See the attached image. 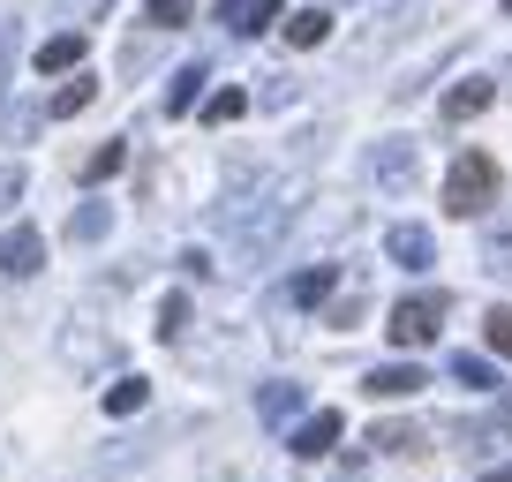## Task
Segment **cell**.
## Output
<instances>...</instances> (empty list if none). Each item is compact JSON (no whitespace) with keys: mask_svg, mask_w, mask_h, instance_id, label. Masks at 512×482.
<instances>
[{"mask_svg":"<svg viewBox=\"0 0 512 482\" xmlns=\"http://www.w3.org/2000/svg\"><path fill=\"white\" fill-rule=\"evenodd\" d=\"M324 38H332V16H324V8H294L287 16V46H324Z\"/></svg>","mask_w":512,"mask_h":482,"instance_id":"11","label":"cell"},{"mask_svg":"<svg viewBox=\"0 0 512 482\" xmlns=\"http://www.w3.org/2000/svg\"><path fill=\"white\" fill-rule=\"evenodd\" d=\"M332 287H339V264H309V272L294 279V302L317 309V302H332Z\"/></svg>","mask_w":512,"mask_h":482,"instance_id":"10","label":"cell"},{"mask_svg":"<svg viewBox=\"0 0 512 482\" xmlns=\"http://www.w3.org/2000/svg\"><path fill=\"white\" fill-rule=\"evenodd\" d=\"M369 174H377V189L407 196V189H415V144H377V151H369Z\"/></svg>","mask_w":512,"mask_h":482,"instance_id":"3","label":"cell"},{"mask_svg":"<svg viewBox=\"0 0 512 482\" xmlns=\"http://www.w3.org/2000/svg\"><path fill=\"white\" fill-rule=\"evenodd\" d=\"M422 385H430V377H422L415 362H384V370H369V377H362L369 400H415Z\"/></svg>","mask_w":512,"mask_h":482,"instance_id":"4","label":"cell"},{"mask_svg":"<svg viewBox=\"0 0 512 482\" xmlns=\"http://www.w3.org/2000/svg\"><path fill=\"white\" fill-rule=\"evenodd\" d=\"M106 226H113V211H106V204H83L76 219H68V241H98Z\"/></svg>","mask_w":512,"mask_h":482,"instance_id":"21","label":"cell"},{"mask_svg":"<svg viewBox=\"0 0 512 482\" xmlns=\"http://www.w3.org/2000/svg\"><path fill=\"white\" fill-rule=\"evenodd\" d=\"M91 98H98V76H83V68H76V83H61V91H53V121H68V113H83V106H91Z\"/></svg>","mask_w":512,"mask_h":482,"instance_id":"12","label":"cell"},{"mask_svg":"<svg viewBox=\"0 0 512 482\" xmlns=\"http://www.w3.org/2000/svg\"><path fill=\"white\" fill-rule=\"evenodd\" d=\"M189 332V294H166L159 302V339H181Z\"/></svg>","mask_w":512,"mask_h":482,"instance_id":"23","label":"cell"},{"mask_svg":"<svg viewBox=\"0 0 512 482\" xmlns=\"http://www.w3.org/2000/svg\"><path fill=\"white\" fill-rule=\"evenodd\" d=\"M362 309H369V294H362V287H347V294H339L332 309H324V324H332V332H347V324L362 317Z\"/></svg>","mask_w":512,"mask_h":482,"instance_id":"22","label":"cell"},{"mask_svg":"<svg viewBox=\"0 0 512 482\" xmlns=\"http://www.w3.org/2000/svg\"><path fill=\"white\" fill-rule=\"evenodd\" d=\"M369 445H377V452H422V430H415V422H377Z\"/></svg>","mask_w":512,"mask_h":482,"instance_id":"17","label":"cell"},{"mask_svg":"<svg viewBox=\"0 0 512 482\" xmlns=\"http://www.w3.org/2000/svg\"><path fill=\"white\" fill-rule=\"evenodd\" d=\"M144 400H151L144 377H121V385H106V415H144Z\"/></svg>","mask_w":512,"mask_h":482,"instance_id":"15","label":"cell"},{"mask_svg":"<svg viewBox=\"0 0 512 482\" xmlns=\"http://www.w3.org/2000/svg\"><path fill=\"white\" fill-rule=\"evenodd\" d=\"M490 83H482V76H467V83H452V91H445V121H475V113L482 106H490Z\"/></svg>","mask_w":512,"mask_h":482,"instance_id":"9","label":"cell"},{"mask_svg":"<svg viewBox=\"0 0 512 482\" xmlns=\"http://www.w3.org/2000/svg\"><path fill=\"white\" fill-rule=\"evenodd\" d=\"M384 332L400 339V347H430L437 332H445V294H407V302H392V324Z\"/></svg>","mask_w":512,"mask_h":482,"instance_id":"2","label":"cell"},{"mask_svg":"<svg viewBox=\"0 0 512 482\" xmlns=\"http://www.w3.org/2000/svg\"><path fill=\"white\" fill-rule=\"evenodd\" d=\"M121 166H128V144H98L91 159H83V181H113Z\"/></svg>","mask_w":512,"mask_h":482,"instance_id":"19","label":"cell"},{"mask_svg":"<svg viewBox=\"0 0 512 482\" xmlns=\"http://www.w3.org/2000/svg\"><path fill=\"white\" fill-rule=\"evenodd\" d=\"M241 8H249V0H219V23H241Z\"/></svg>","mask_w":512,"mask_h":482,"instance_id":"27","label":"cell"},{"mask_svg":"<svg viewBox=\"0 0 512 482\" xmlns=\"http://www.w3.org/2000/svg\"><path fill=\"white\" fill-rule=\"evenodd\" d=\"M339 482H362V460H347V467H339Z\"/></svg>","mask_w":512,"mask_h":482,"instance_id":"28","label":"cell"},{"mask_svg":"<svg viewBox=\"0 0 512 482\" xmlns=\"http://www.w3.org/2000/svg\"><path fill=\"white\" fill-rule=\"evenodd\" d=\"M144 16H151V31H181V23H189V0H144Z\"/></svg>","mask_w":512,"mask_h":482,"instance_id":"24","label":"cell"},{"mask_svg":"<svg viewBox=\"0 0 512 482\" xmlns=\"http://www.w3.org/2000/svg\"><path fill=\"white\" fill-rule=\"evenodd\" d=\"M384 249H392V264H407V272H422V264L437 257L430 226H415V219H400V226H392V234H384Z\"/></svg>","mask_w":512,"mask_h":482,"instance_id":"7","label":"cell"},{"mask_svg":"<svg viewBox=\"0 0 512 482\" xmlns=\"http://www.w3.org/2000/svg\"><path fill=\"white\" fill-rule=\"evenodd\" d=\"M490 204H497V159L490 151H460L445 174V211L452 219H482Z\"/></svg>","mask_w":512,"mask_h":482,"instance_id":"1","label":"cell"},{"mask_svg":"<svg viewBox=\"0 0 512 482\" xmlns=\"http://www.w3.org/2000/svg\"><path fill=\"white\" fill-rule=\"evenodd\" d=\"M452 385H467V392H490V385H497L490 354H452Z\"/></svg>","mask_w":512,"mask_h":482,"instance_id":"14","label":"cell"},{"mask_svg":"<svg viewBox=\"0 0 512 482\" xmlns=\"http://www.w3.org/2000/svg\"><path fill=\"white\" fill-rule=\"evenodd\" d=\"M279 16H287V0H249V8H241V23H234V31H241V38H256V31H272Z\"/></svg>","mask_w":512,"mask_h":482,"instance_id":"18","label":"cell"},{"mask_svg":"<svg viewBox=\"0 0 512 482\" xmlns=\"http://www.w3.org/2000/svg\"><path fill=\"white\" fill-rule=\"evenodd\" d=\"M241 113H249V91H234V83L204 98V121H211V129H226V121H241Z\"/></svg>","mask_w":512,"mask_h":482,"instance_id":"16","label":"cell"},{"mask_svg":"<svg viewBox=\"0 0 512 482\" xmlns=\"http://www.w3.org/2000/svg\"><path fill=\"white\" fill-rule=\"evenodd\" d=\"M505 16H512V0H505Z\"/></svg>","mask_w":512,"mask_h":482,"instance_id":"30","label":"cell"},{"mask_svg":"<svg viewBox=\"0 0 512 482\" xmlns=\"http://www.w3.org/2000/svg\"><path fill=\"white\" fill-rule=\"evenodd\" d=\"M256 415H264V422L302 415V385H264V392H256Z\"/></svg>","mask_w":512,"mask_h":482,"instance_id":"13","label":"cell"},{"mask_svg":"<svg viewBox=\"0 0 512 482\" xmlns=\"http://www.w3.org/2000/svg\"><path fill=\"white\" fill-rule=\"evenodd\" d=\"M23 181H31V174H23L16 159L0 166V211H16V204H23Z\"/></svg>","mask_w":512,"mask_h":482,"instance_id":"26","label":"cell"},{"mask_svg":"<svg viewBox=\"0 0 512 482\" xmlns=\"http://www.w3.org/2000/svg\"><path fill=\"white\" fill-rule=\"evenodd\" d=\"M38 264H46V234H38V226H16V234H0V272H38Z\"/></svg>","mask_w":512,"mask_h":482,"instance_id":"6","label":"cell"},{"mask_svg":"<svg viewBox=\"0 0 512 482\" xmlns=\"http://www.w3.org/2000/svg\"><path fill=\"white\" fill-rule=\"evenodd\" d=\"M339 430H347V415H332V407H317V415H309V422H302V430H294V437H287V445H294V452H302V460H324V452H332V445H339Z\"/></svg>","mask_w":512,"mask_h":482,"instance_id":"5","label":"cell"},{"mask_svg":"<svg viewBox=\"0 0 512 482\" xmlns=\"http://www.w3.org/2000/svg\"><path fill=\"white\" fill-rule=\"evenodd\" d=\"M482 339H490V354L512 362V309H490V317H482Z\"/></svg>","mask_w":512,"mask_h":482,"instance_id":"25","label":"cell"},{"mask_svg":"<svg viewBox=\"0 0 512 482\" xmlns=\"http://www.w3.org/2000/svg\"><path fill=\"white\" fill-rule=\"evenodd\" d=\"M482 482H512V467H497V475H482Z\"/></svg>","mask_w":512,"mask_h":482,"instance_id":"29","label":"cell"},{"mask_svg":"<svg viewBox=\"0 0 512 482\" xmlns=\"http://www.w3.org/2000/svg\"><path fill=\"white\" fill-rule=\"evenodd\" d=\"M68 68H83V31H61L38 46V76H68Z\"/></svg>","mask_w":512,"mask_h":482,"instance_id":"8","label":"cell"},{"mask_svg":"<svg viewBox=\"0 0 512 482\" xmlns=\"http://www.w3.org/2000/svg\"><path fill=\"white\" fill-rule=\"evenodd\" d=\"M196 91H204V61L174 76V91H166V113H189V106H196Z\"/></svg>","mask_w":512,"mask_h":482,"instance_id":"20","label":"cell"}]
</instances>
